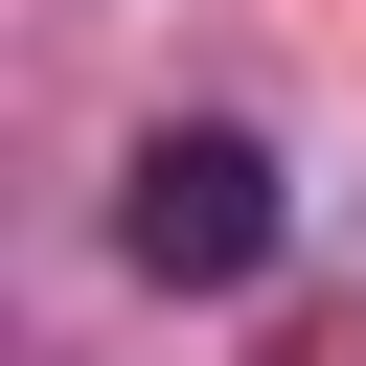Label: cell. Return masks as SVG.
Here are the masks:
<instances>
[{
  "instance_id": "obj_1",
  "label": "cell",
  "mask_w": 366,
  "mask_h": 366,
  "mask_svg": "<svg viewBox=\"0 0 366 366\" xmlns=\"http://www.w3.org/2000/svg\"><path fill=\"white\" fill-rule=\"evenodd\" d=\"M114 252H137L160 297H252V274H274V137H229V114L137 137V183H114Z\"/></svg>"
}]
</instances>
